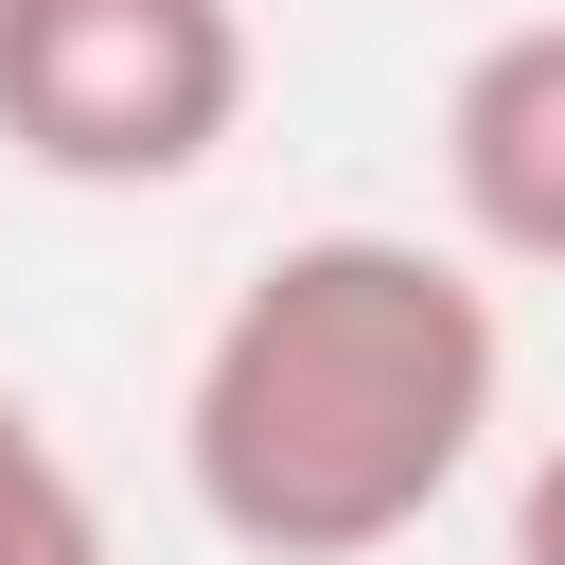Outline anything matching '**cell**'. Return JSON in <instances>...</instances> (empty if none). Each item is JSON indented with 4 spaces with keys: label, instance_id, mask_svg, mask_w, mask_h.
Instances as JSON below:
<instances>
[{
    "label": "cell",
    "instance_id": "1",
    "mask_svg": "<svg viewBox=\"0 0 565 565\" xmlns=\"http://www.w3.org/2000/svg\"><path fill=\"white\" fill-rule=\"evenodd\" d=\"M494 388H512V335H494V282L459 247L300 230L194 335L177 477H194L212 547H247V565H371L477 477Z\"/></svg>",
    "mask_w": 565,
    "mask_h": 565
},
{
    "label": "cell",
    "instance_id": "2",
    "mask_svg": "<svg viewBox=\"0 0 565 565\" xmlns=\"http://www.w3.org/2000/svg\"><path fill=\"white\" fill-rule=\"evenodd\" d=\"M247 124V0H0V159L53 194H177Z\"/></svg>",
    "mask_w": 565,
    "mask_h": 565
},
{
    "label": "cell",
    "instance_id": "3",
    "mask_svg": "<svg viewBox=\"0 0 565 565\" xmlns=\"http://www.w3.org/2000/svg\"><path fill=\"white\" fill-rule=\"evenodd\" d=\"M441 194L494 265H547L565 282V18H512L459 53L441 88Z\"/></svg>",
    "mask_w": 565,
    "mask_h": 565
},
{
    "label": "cell",
    "instance_id": "4",
    "mask_svg": "<svg viewBox=\"0 0 565 565\" xmlns=\"http://www.w3.org/2000/svg\"><path fill=\"white\" fill-rule=\"evenodd\" d=\"M0 565H124V547H106L88 459L35 424V388H0Z\"/></svg>",
    "mask_w": 565,
    "mask_h": 565
},
{
    "label": "cell",
    "instance_id": "5",
    "mask_svg": "<svg viewBox=\"0 0 565 565\" xmlns=\"http://www.w3.org/2000/svg\"><path fill=\"white\" fill-rule=\"evenodd\" d=\"M512 565H565V441L512 477Z\"/></svg>",
    "mask_w": 565,
    "mask_h": 565
}]
</instances>
